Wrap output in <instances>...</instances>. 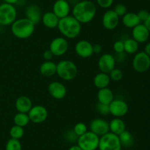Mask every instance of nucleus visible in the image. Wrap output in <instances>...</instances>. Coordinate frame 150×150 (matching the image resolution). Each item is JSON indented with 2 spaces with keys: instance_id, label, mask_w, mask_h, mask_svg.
Here are the masks:
<instances>
[{
  "instance_id": "25",
  "label": "nucleus",
  "mask_w": 150,
  "mask_h": 150,
  "mask_svg": "<svg viewBox=\"0 0 150 150\" xmlns=\"http://www.w3.org/2000/svg\"><path fill=\"white\" fill-rule=\"evenodd\" d=\"M109 123V132L115 134L117 135H120L122 132L126 130V125L124 121L122 118L114 117Z\"/></svg>"
},
{
  "instance_id": "9",
  "label": "nucleus",
  "mask_w": 150,
  "mask_h": 150,
  "mask_svg": "<svg viewBox=\"0 0 150 150\" xmlns=\"http://www.w3.org/2000/svg\"><path fill=\"white\" fill-rule=\"evenodd\" d=\"M69 49V43L64 37H57L51 41L48 49L56 57H61L65 54Z\"/></svg>"
},
{
  "instance_id": "40",
  "label": "nucleus",
  "mask_w": 150,
  "mask_h": 150,
  "mask_svg": "<svg viewBox=\"0 0 150 150\" xmlns=\"http://www.w3.org/2000/svg\"><path fill=\"white\" fill-rule=\"evenodd\" d=\"M53 57H54V55H53L52 52L49 49L45 50L42 53V57H43V59L45 60H51Z\"/></svg>"
},
{
  "instance_id": "17",
  "label": "nucleus",
  "mask_w": 150,
  "mask_h": 150,
  "mask_svg": "<svg viewBox=\"0 0 150 150\" xmlns=\"http://www.w3.org/2000/svg\"><path fill=\"white\" fill-rule=\"evenodd\" d=\"M70 10V3L67 0H57L53 4L52 12L59 19L69 16Z\"/></svg>"
},
{
  "instance_id": "47",
  "label": "nucleus",
  "mask_w": 150,
  "mask_h": 150,
  "mask_svg": "<svg viewBox=\"0 0 150 150\" xmlns=\"http://www.w3.org/2000/svg\"><path fill=\"white\" fill-rule=\"evenodd\" d=\"M0 28H1V24H0Z\"/></svg>"
},
{
  "instance_id": "38",
  "label": "nucleus",
  "mask_w": 150,
  "mask_h": 150,
  "mask_svg": "<svg viewBox=\"0 0 150 150\" xmlns=\"http://www.w3.org/2000/svg\"><path fill=\"white\" fill-rule=\"evenodd\" d=\"M64 138L69 142H74V141H77L79 137L75 134L73 130H68L65 133Z\"/></svg>"
},
{
  "instance_id": "29",
  "label": "nucleus",
  "mask_w": 150,
  "mask_h": 150,
  "mask_svg": "<svg viewBox=\"0 0 150 150\" xmlns=\"http://www.w3.org/2000/svg\"><path fill=\"white\" fill-rule=\"evenodd\" d=\"M13 122H14L15 125L24 127V126H27L29 124L30 120H29V116H28L27 113H18V112L13 117Z\"/></svg>"
},
{
  "instance_id": "48",
  "label": "nucleus",
  "mask_w": 150,
  "mask_h": 150,
  "mask_svg": "<svg viewBox=\"0 0 150 150\" xmlns=\"http://www.w3.org/2000/svg\"><path fill=\"white\" fill-rule=\"evenodd\" d=\"M95 150H99V149H95Z\"/></svg>"
},
{
  "instance_id": "37",
  "label": "nucleus",
  "mask_w": 150,
  "mask_h": 150,
  "mask_svg": "<svg viewBox=\"0 0 150 150\" xmlns=\"http://www.w3.org/2000/svg\"><path fill=\"white\" fill-rule=\"evenodd\" d=\"M99 7L103 9H108L113 5L114 0H96Z\"/></svg>"
},
{
  "instance_id": "8",
  "label": "nucleus",
  "mask_w": 150,
  "mask_h": 150,
  "mask_svg": "<svg viewBox=\"0 0 150 150\" xmlns=\"http://www.w3.org/2000/svg\"><path fill=\"white\" fill-rule=\"evenodd\" d=\"M132 66L138 73H144L150 68V57L144 51H138L133 57Z\"/></svg>"
},
{
  "instance_id": "12",
  "label": "nucleus",
  "mask_w": 150,
  "mask_h": 150,
  "mask_svg": "<svg viewBox=\"0 0 150 150\" xmlns=\"http://www.w3.org/2000/svg\"><path fill=\"white\" fill-rule=\"evenodd\" d=\"M98 66L100 71L108 74L116 67L115 57L109 53L102 54L98 59Z\"/></svg>"
},
{
  "instance_id": "15",
  "label": "nucleus",
  "mask_w": 150,
  "mask_h": 150,
  "mask_svg": "<svg viewBox=\"0 0 150 150\" xmlns=\"http://www.w3.org/2000/svg\"><path fill=\"white\" fill-rule=\"evenodd\" d=\"M75 51L81 58H89L94 54L93 45L86 40H81L76 43Z\"/></svg>"
},
{
  "instance_id": "32",
  "label": "nucleus",
  "mask_w": 150,
  "mask_h": 150,
  "mask_svg": "<svg viewBox=\"0 0 150 150\" xmlns=\"http://www.w3.org/2000/svg\"><path fill=\"white\" fill-rule=\"evenodd\" d=\"M73 130V132H75V134H76L78 137H79L81 136V135H83L85 132H87L88 129L86 124L83 123V122H78L77 124H75Z\"/></svg>"
},
{
  "instance_id": "45",
  "label": "nucleus",
  "mask_w": 150,
  "mask_h": 150,
  "mask_svg": "<svg viewBox=\"0 0 150 150\" xmlns=\"http://www.w3.org/2000/svg\"><path fill=\"white\" fill-rule=\"evenodd\" d=\"M68 150H82V149L77 145V144H76V145L71 146L68 149Z\"/></svg>"
},
{
  "instance_id": "33",
  "label": "nucleus",
  "mask_w": 150,
  "mask_h": 150,
  "mask_svg": "<svg viewBox=\"0 0 150 150\" xmlns=\"http://www.w3.org/2000/svg\"><path fill=\"white\" fill-rule=\"evenodd\" d=\"M108 75H109L111 80L114 81V82H120L123 78V72L122 71L121 69L116 67L108 74Z\"/></svg>"
},
{
  "instance_id": "24",
  "label": "nucleus",
  "mask_w": 150,
  "mask_h": 150,
  "mask_svg": "<svg viewBox=\"0 0 150 150\" xmlns=\"http://www.w3.org/2000/svg\"><path fill=\"white\" fill-rule=\"evenodd\" d=\"M122 22L125 27L130 29H133V27L142 23L138 17L137 13L133 12H127L125 16H123L122 17Z\"/></svg>"
},
{
  "instance_id": "28",
  "label": "nucleus",
  "mask_w": 150,
  "mask_h": 150,
  "mask_svg": "<svg viewBox=\"0 0 150 150\" xmlns=\"http://www.w3.org/2000/svg\"><path fill=\"white\" fill-rule=\"evenodd\" d=\"M139 48V44L136 42L133 38H127L124 41L125 52L129 54H133L138 52Z\"/></svg>"
},
{
  "instance_id": "46",
  "label": "nucleus",
  "mask_w": 150,
  "mask_h": 150,
  "mask_svg": "<svg viewBox=\"0 0 150 150\" xmlns=\"http://www.w3.org/2000/svg\"><path fill=\"white\" fill-rule=\"evenodd\" d=\"M146 1H150V0H146Z\"/></svg>"
},
{
  "instance_id": "21",
  "label": "nucleus",
  "mask_w": 150,
  "mask_h": 150,
  "mask_svg": "<svg viewBox=\"0 0 150 150\" xmlns=\"http://www.w3.org/2000/svg\"><path fill=\"white\" fill-rule=\"evenodd\" d=\"M59 19L52 11H48L43 13L41 19V22L44 26L48 29H55L58 26Z\"/></svg>"
},
{
  "instance_id": "18",
  "label": "nucleus",
  "mask_w": 150,
  "mask_h": 150,
  "mask_svg": "<svg viewBox=\"0 0 150 150\" xmlns=\"http://www.w3.org/2000/svg\"><path fill=\"white\" fill-rule=\"evenodd\" d=\"M133 38L139 44H144L148 41L150 32L144 24H139L132 29Z\"/></svg>"
},
{
  "instance_id": "7",
  "label": "nucleus",
  "mask_w": 150,
  "mask_h": 150,
  "mask_svg": "<svg viewBox=\"0 0 150 150\" xmlns=\"http://www.w3.org/2000/svg\"><path fill=\"white\" fill-rule=\"evenodd\" d=\"M17 19V10L13 4L2 3L0 4V24L11 25Z\"/></svg>"
},
{
  "instance_id": "3",
  "label": "nucleus",
  "mask_w": 150,
  "mask_h": 150,
  "mask_svg": "<svg viewBox=\"0 0 150 150\" xmlns=\"http://www.w3.org/2000/svg\"><path fill=\"white\" fill-rule=\"evenodd\" d=\"M11 32L19 39H26L32 36L35 32V25L28 19L21 18L16 19L11 24Z\"/></svg>"
},
{
  "instance_id": "35",
  "label": "nucleus",
  "mask_w": 150,
  "mask_h": 150,
  "mask_svg": "<svg viewBox=\"0 0 150 150\" xmlns=\"http://www.w3.org/2000/svg\"><path fill=\"white\" fill-rule=\"evenodd\" d=\"M96 108L98 113H99L101 116H105L110 114L109 105H108V104H101V103L98 102L96 105Z\"/></svg>"
},
{
  "instance_id": "42",
  "label": "nucleus",
  "mask_w": 150,
  "mask_h": 150,
  "mask_svg": "<svg viewBox=\"0 0 150 150\" xmlns=\"http://www.w3.org/2000/svg\"><path fill=\"white\" fill-rule=\"evenodd\" d=\"M144 51V52L146 53L148 56H149L150 57V42H149L148 44H146Z\"/></svg>"
},
{
  "instance_id": "1",
  "label": "nucleus",
  "mask_w": 150,
  "mask_h": 150,
  "mask_svg": "<svg viewBox=\"0 0 150 150\" xmlns=\"http://www.w3.org/2000/svg\"><path fill=\"white\" fill-rule=\"evenodd\" d=\"M97 7L90 0H82L74 4L72 9V16L81 24H88L95 19Z\"/></svg>"
},
{
  "instance_id": "26",
  "label": "nucleus",
  "mask_w": 150,
  "mask_h": 150,
  "mask_svg": "<svg viewBox=\"0 0 150 150\" xmlns=\"http://www.w3.org/2000/svg\"><path fill=\"white\" fill-rule=\"evenodd\" d=\"M93 82L95 86L98 89H101V88L108 87V85H110V82H111V79H110V76L108 74L100 71L94 77Z\"/></svg>"
},
{
  "instance_id": "20",
  "label": "nucleus",
  "mask_w": 150,
  "mask_h": 150,
  "mask_svg": "<svg viewBox=\"0 0 150 150\" xmlns=\"http://www.w3.org/2000/svg\"><path fill=\"white\" fill-rule=\"evenodd\" d=\"M15 106L18 113H28L33 104H32V101L29 97L26 96H20L16 99Z\"/></svg>"
},
{
  "instance_id": "41",
  "label": "nucleus",
  "mask_w": 150,
  "mask_h": 150,
  "mask_svg": "<svg viewBox=\"0 0 150 150\" xmlns=\"http://www.w3.org/2000/svg\"><path fill=\"white\" fill-rule=\"evenodd\" d=\"M103 48L100 44H94L93 45V52L94 54H100L102 51Z\"/></svg>"
},
{
  "instance_id": "22",
  "label": "nucleus",
  "mask_w": 150,
  "mask_h": 150,
  "mask_svg": "<svg viewBox=\"0 0 150 150\" xmlns=\"http://www.w3.org/2000/svg\"><path fill=\"white\" fill-rule=\"evenodd\" d=\"M97 98L99 103L109 105L111 101L114 99V95L113 91L107 87L98 90Z\"/></svg>"
},
{
  "instance_id": "16",
  "label": "nucleus",
  "mask_w": 150,
  "mask_h": 150,
  "mask_svg": "<svg viewBox=\"0 0 150 150\" xmlns=\"http://www.w3.org/2000/svg\"><path fill=\"white\" fill-rule=\"evenodd\" d=\"M48 91L51 97L57 100H61L65 97L67 94V88L65 85L58 81H54L49 83Z\"/></svg>"
},
{
  "instance_id": "43",
  "label": "nucleus",
  "mask_w": 150,
  "mask_h": 150,
  "mask_svg": "<svg viewBox=\"0 0 150 150\" xmlns=\"http://www.w3.org/2000/svg\"><path fill=\"white\" fill-rule=\"evenodd\" d=\"M144 24L146 26V27L147 28V29L150 32V14H149V16H148L147 19H146V20L144 22Z\"/></svg>"
},
{
  "instance_id": "10",
  "label": "nucleus",
  "mask_w": 150,
  "mask_h": 150,
  "mask_svg": "<svg viewBox=\"0 0 150 150\" xmlns=\"http://www.w3.org/2000/svg\"><path fill=\"white\" fill-rule=\"evenodd\" d=\"M29 116V120L34 124H42L46 121L48 118V113L46 107L41 104H36L33 105L29 113H27Z\"/></svg>"
},
{
  "instance_id": "44",
  "label": "nucleus",
  "mask_w": 150,
  "mask_h": 150,
  "mask_svg": "<svg viewBox=\"0 0 150 150\" xmlns=\"http://www.w3.org/2000/svg\"><path fill=\"white\" fill-rule=\"evenodd\" d=\"M19 0H4V3H7V4H13V5H15L16 4H17Z\"/></svg>"
},
{
  "instance_id": "30",
  "label": "nucleus",
  "mask_w": 150,
  "mask_h": 150,
  "mask_svg": "<svg viewBox=\"0 0 150 150\" xmlns=\"http://www.w3.org/2000/svg\"><path fill=\"white\" fill-rule=\"evenodd\" d=\"M10 135L11 138L20 140L24 135V129L21 126L14 125L10 129Z\"/></svg>"
},
{
  "instance_id": "34",
  "label": "nucleus",
  "mask_w": 150,
  "mask_h": 150,
  "mask_svg": "<svg viewBox=\"0 0 150 150\" xmlns=\"http://www.w3.org/2000/svg\"><path fill=\"white\" fill-rule=\"evenodd\" d=\"M113 10H114V11L117 13V16L120 18L122 17L123 16H125V15L127 13V7L125 4H122V3H118V4H117L114 6Z\"/></svg>"
},
{
  "instance_id": "31",
  "label": "nucleus",
  "mask_w": 150,
  "mask_h": 150,
  "mask_svg": "<svg viewBox=\"0 0 150 150\" xmlns=\"http://www.w3.org/2000/svg\"><path fill=\"white\" fill-rule=\"evenodd\" d=\"M5 150H22L21 143L19 140L10 138L6 143Z\"/></svg>"
},
{
  "instance_id": "19",
  "label": "nucleus",
  "mask_w": 150,
  "mask_h": 150,
  "mask_svg": "<svg viewBox=\"0 0 150 150\" xmlns=\"http://www.w3.org/2000/svg\"><path fill=\"white\" fill-rule=\"evenodd\" d=\"M25 15L26 19H29L35 25H37L41 21L42 13L39 6L37 4H31L26 9Z\"/></svg>"
},
{
  "instance_id": "39",
  "label": "nucleus",
  "mask_w": 150,
  "mask_h": 150,
  "mask_svg": "<svg viewBox=\"0 0 150 150\" xmlns=\"http://www.w3.org/2000/svg\"><path fill=\"white\" fill-rule=\"evenodd\" d=\"M150 13L146 10H144V9H142V10H140L137 13V16L139 17V20L141 21V22H144L147 19L148 16H149Z\"/></svg>"
},
{
  "instance_id": "27",
  "label": "nucleus",
  "mask_w": 150,
  "mask_h": 150,
  "mask_svg": "<svg viewBox=\"0 0 150 150\" xmlns=\"http://www.w3.org/2000/svg\"><path fill=\"white\" fill-rule=\"evenodd\" d=\"M118 136L122 147L130 148V147L133 146V145L134 144V138H133V135L129 131L125 130Z\"/></svg>"
},
{
  "instance_id": "23",
  "label": "nucleus",
  "mask_w": 150,
  "mask_h": 150,
  "mask_svg": "<svg viewBox=\"0 0 150 150\" xmlns=\"http://www.w3.org/2000/svg\"><path fill=\"white\" fill-rule=\"evenodd\" d=\"M40 72L45 77H50L57 73V63L51 60H45L40 66Z\"/></svg>"
},
{
  "instance_id": "6",
  "label": "nucleus",
  "mask_w": 150,
  "mask_h": 150,
  "mask_svg": "<svg viewBox=\"0 0 150 150\" xmlns=\"http://www.w3.org/2000/svg\"><path fill=\"white\" fill-rule=\"evenodd\" d=\"M100 137L91 131H87L78 138L77 145L82 150H95L98 149Z\"/></svg>"
},
{
  "instance_id": "5",
  "label": "nucleus",
  "mask_w": 150,
  "mask_h": 150,
  "mask_svg": "<svg viewBox=\"0 0 150 150\" xmlns=\"http://www.w3.org/2000/svg\"><path fill=\"white\" fill-rule=\"evenodd\" d=\"M121 143L118 135L108 132L103 136L100 137L99 150H122Z\"/></svg>"
},
{
  "instance_id": "13",
  "label": "nucleus",
  "mask_w": 150,
  "mask_h": 150,
  "mask_svg": "<svg viewBox=\"0 0 150 150\" xmlns=\"http://www.w3.org/2000/svg\"><path fill=\"white\" fill-rule=\"evenodd\" d=\"M120 17L113 10H108L102 17V25L107 30H114L118 26Z\"/></svg>"
},
{
  "instance_id": "2",
  "label": "nucleus",
  "mask_w": 150,
  "mask_h": 150,
  "mask_svg": "<svg viewBox=\"0 0 150 150\" xmlns=\"http://www.w3.org/2000/svg\"><path fill=\"white\" fill-rule=\"evenodd\" d=\"M57 28L62 36L67 39H74L79 37L82 29L81 24L70 15L59 19Z\"/></svg>"
},
{
  "instance_id": "4",
  "label": "nucleus",
  "mask_w": 150,
  "mask_h": 150,
  "mask_svg": "<svg viewBox=\"0 0 150 150\" xmlns=\"http://www.w3.org/2000/svg\"><path fill=\"white\" fill-rule=\"evenodd\" d=\"M56 74L62 80L71 81L77 76L78 68L72 60H62L57 63Z\"/></svg>"
},
{
  "instance_id": "14",
  "label": "nucleus",
  "mask_w": 150,
  "mask_h": 150,
  "mask_svg": "<svg viewBox=\"0 0 150 150\" xmlns=\"http://www.w3.org/2000/svg\"><path fill=\"white\" fill-rule=\"evenodd\" d=\"M89 129L91 132L101 137L109 132V123L105 119L97 118L90 122Z\"/></svg>"
},
{
  "instance_id": "36",
  "label": "nucleus",
  "mask_w": 150,
  "mask_h": 150,
  "mask_svg": "<svg viewBox=\"0 0 150 150\" xmlns=\"http://www.w3.org/2000/svg\"><path fill=\"white\" fill-rule=\"evenodd\" d=\"M113 49L116 54H121V53L125 52L124 41H120V40L115 41L113 45Z\"/></svg>"
},
{
  "instance_id": "11",
  "label": "nucleus",
  "mask_w": 150,
  "mask_h": 150,
  "mask_svg": "<svg viewBox=\"0 0 150 150\" xmlns=\"http://www.w3.org/2000/svg\"><path fill=\"white\" fill-rule=\"evenodd\" d=\"M128 110L127 103L121 99H114L109 104L110 114L115 118H122L127 114Z\"/></svg>"
}]
</instances>
